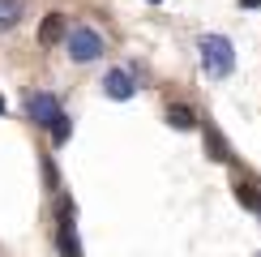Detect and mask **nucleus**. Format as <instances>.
Returning <instances> with one entry per match:
<instances>
[{"label":"nucleus","instance_id":"nucleus-1","mask_svg":"<svg viewBox=\"0 0 261 257\" xmlns=\"http://www.w3.org/2000/svg\"><path fill=\"white\" fill-rule=\"evenodd\" d=\"M197 52H201V73H205V78H214V82L231 78L236 47H231V39H227V35H201L197 39Z\"/></svg>","mask_w":261,"mask_h":257},{"label":"nucleus","instance_id":"nucleus-2","mask_svg":"<svg viewBox=\"0 0 261 257\" xmlns=\"http://www.w3.org/2000/svg\"><path fill=\"white\" fill-rule=\"evenodd\" d=\"M64 47H69V60L90 64V60H99L107 52V43H103V35L94 26H73L69 35H64Z\"/></svg>","mask_w":261,"mask_h":257},{"label":"nucleus","instance_id":"nucleus-3","mask_svg":"<svg viewBox=\"0 0 261 257\" xmlns=\"http://www.w3.org/2000/svg\"><path fill=\"white\" fill-rule=\"evenodd\" d=\"M56 244L64 257H82V240H77V227H73V201L60 197V214H56Z\"/></svg>","mask_w":261,"mask_h":257},{"label":"nucleus","instance_id":"nucleus-4","mask_svg":"<svg viewBox=\"0 0 261 257\" xmlns=\"http://www.w3.org/2000/svg\"><path fill=\"white\" fill-rule=\"evenodd\" d=\"M64 112L56 94H47V90H35V94H26V116H30V124H39V128H51V120Z\"/></svg>","mask_w":261,"mask_h":257},{"label":"nucleus","instance_id":"nucleus-5","mask_svg":"<svg viewBox=\"0 0 261 257\" xmlns=\"http://www.w3.org/2000/svg\"><path fill=\"white\" fill-rule=\"evenodd\" d=\"M103 94L107 99H116V103H128L137 94V78H133V69H107V78H103Z\"/></svg>","mask_w":261,"mask_h":257},{"label":"nucleus","instance_id":"nucleus-6","mask_svg":"<svg viewBox=\"0 0 261 257\" xmlns=\"http://www.w3.org/2000/svg\"><path fill=\"white\" fill-rule=\"evenodd\" d=\"M64 35H69L64 13H47L39 21V47H56V43H64Z\"/></svg>","mask_w":261,"mask_h":257},{"label":"nucleus","instance_id":"nucleus-7","mask_svg":"<svg viewBox=\"0 0 261 257\" xmlns=\"http://www.w3.org/2000/svg\"><path fill=\"white\" fill-rule=\"evenodd\" d=\"M167 124L180 128V133H189V128H197V116H193L189 103H171V107H167Z\"/></svg>","mask_w":261,"mask_h":257},{"label":"nucleus","instance_id":"nucleus-8","mask_svg":"<svg viewBox=\"0 0 261 257\" xmlns=\"http://www.w3.org/2000/svg\"><path fill=\"white\" fill-rule=\"evenodd\" d=\"M205 150H210V159H214V163H231V150H227V142H223V133H219V128H205Z\"/></svg>","mask_w":261,"mask_h":257},{"label":"nucleus","instance_id":"nucleus-9","mask_svg":"<svg viewBox=\"0 0 261 257\" xmlns=\"http://www.w3.org/2000/svg\"><path fill=\"white\" fill-rule=\"evenodd\" d=\"M21 13H26V5H21V0H0V35L17 26Z\"/></svg>","mask_w":261,"mask_h":257},{"label":"nucleus","instance_id":"nucleus-10","mask_svg":"<svg viewBox=\"0 0 261 257\" xmlns=\"http://www.w3.org/2000/svg\"><path fill=\"white\" fill-rule=\"evenodd\" d=\"M236 201H240L244 210H253V214L261 210V193L253 189V180H236Z\"/></svg>","mask_w":261,"mask_h":257},{"label":"nucleus","instance_id":"nucleus-11","mask_svg":"<svg viewBox=\"0 0 261 257\" xmlns=\"http://www.w3.org/2000/svg\"><path fill=\"white\" fill-rule=\"evenodd\" d=\"M47 133H51V142H56V146H64V142H69V137H73V120H69V112H60L56 120H51V128H47Z\"/></svg>","mask_w":261,"mask_h":257},{"label":"nucleus","instance_id":"nucleus-12","mask_svg":"<svg viewBox=\"0 0 261 257\" xmlns=\"http://www.w3.org/2000/svg\"><path fill=\"white\" fill-rule=\"evenodd\" d=\"M240 9H261V0H240Z\"/></svg>","mask_w":261,"mask_h":257},{"label":"nucleus","instance_id":"nucleus-13","mask_svg":"<svg viewBox=\"0 0 261 257\" xmlns=\"http://www.w3.org/2000/svg\"><path fill=\"white\" fill-rule=\"evenodd\" d=\"M0 116H5V99H0Z\"/></svg>","mask_w":261,"mask_h":257},{"label":"nucleus","instance_id":"nucleus-14","mask_svg":"<svg viewBox=\"0 0 261 257\" xmlns=\"http://www.w3.org/2000/svg\"><path fill=\"white\" fill-rule=\"evenodd\" d=\"M150 5H159V0H150Z\"/></svg>","mask_w":261,"mask_h":257},{"label":"nucleus","instance_id":"nucleus-15","mask_svg":"<svg viewBox=\"0 0 261 257\" xmlns=\"http://www.w3.org/2000/svg\"><path fill=\"white\" fill-rule=\"evenodd\" d=\"M257 257H261V253H257Z\"/></svg>","mask_w":261,"mask_h":257}]
</instances>
